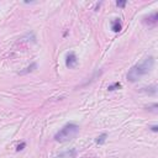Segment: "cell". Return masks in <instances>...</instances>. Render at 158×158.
Wrapping results in <instances>:
<instances>
[{"mask_svg":"<svg viewBox=\"0 0 158 158\" xmlns=\"http://www.w3.org/2000/svg\"><path fill=\"white\" fill-rule=\"evenodd\" d=\"M157 107H158V105L154 102V104H152V105H149L148 106V111H152V112H157L158 110H157Z\"/></svg>","mask_w":158,"mask_h":158,"instance_id":"cell-10","label":"cell"},{"mask_svg":"<svg viewBox=\"0 0 158 158\" xmlns=\"http://www.w3.org/2000/svg\"><path fill=\"white\" fill-rule=\"evenodd\" d=\"M32 68H36V63H32L30 67L25 68V70H21V72H20V74H25V73H27V72H31V70H32Z\"/></svg>","mask_w":158,"mask_h":158,"instance_id":"cell-9","label":"cell"},{"mask_svg":"<svg viewBox=\"0 0 158 158\" xmlns=\"http://www.w3.org/2000/svg\"><path fill=\"white\" fill-rule=\"evenodd\" d=\"M77 64H78V58H77L75 53L74 52H69L67 54V57H65V65L68 68H74Z\"/></svg>","mask_w":158,"mask_h":158,"instance_id":"cell-3","label":"cell"},{"mask_svg":"<svg viewBox=\"0 0 158 158\" xmlns=\"http://www.w3.org/2000/svg\"><path fill=\"white\" fill-rule=\"evenodd\" d=\"M149 128L153 131V132H157L158 131V126L157 125H153V126H149Z\"/></svg>","mask_w":158,"mask_h":158,"instance_id":"cell-13","label":"cell"},{"mask_svg":"<svg viewBox=\"0 0 158 158\" xmlns=\"http://www.w3.org/2000/svg\"><path fill=\"white\" fill-rule=\"evenodd\" d=\"M79 132V126L75 123H67L64 125L56 135H54V141L57 142H67L73 139Z\"/></svg>","mask_w":158,"mask_h":158,"instance_id":"cell-2","label":"cell"},{"mask_svg":"<svg viewBox=\"0 0 158 158\" xmlns=\"http://www.w3.org/2000/svg\"><path fill=\"white\" fill-rule=\"evenodd\" d=\"M121 88V83H114V84H111V85H109L107 86V90L109 91H114V90H116V89H120Z\"/></svg>","mask_w":158,"mask_h":158,"instance_id":"cell-8","label":"cell"},{"mask_svg":"<svg viewBox=\"0 0 158 158\" xmlns=\"http://www.w3.org/2000/svg\"><path fill=\"white\" fill-rule=\"evenodd\" d=\"M56 158H75V149H74V148H72V149L64 151V152L59 153Z\"/></svg>","mask_w":158,"mask_h":158,"instance_id":"cell-5","label":"cell"},{"mask_svg":"<svg viewBox=\"0 0 158 158\" xmlns=\"http://www.w3.org/2000/svg\"><path fill=\"white\" fill-rule=\"evenodd\" d=\"M153 65H154V58H153L152 56L147 57V58H146L143 62H141L139 64L133 65V67L128 70V73H127V79H128V81H131V83L138 81L143 75L148 74V73L152 70Z\"/></svg>","mask_w":158,"mask_h":158,"instance_id":"cell-1","label":"cell"},{"mask_svg":"<svg viewBox=\"0 0 158 158\" xmlns=\"http://www.w3.org/2000/svg\"><path fill=\"white\" fill-rule=\"evenodd\" d=\"M106 137H107V135H106V133H101L100 136H98V137H96L95 142H96L98 144H104V143H105V141H106Z\"/></svg>","mask_w":158,"mask_h":158,"instance_id":"cell-7","label":"cell"},{"mask_svg":"<svg viewBox=\"0 0 158 158\" xmlns=\"http://www.w3.org/2000/svg\"><path fill=\"white\" fill-rule=\"evenodd\" d=\"M116 5H117V6H120V7H123V6L126 5V1H117V2H116Z\"/></svg>","mask_w":158,"mask_h":158,"instance_id":"cell-12","label":"cell"},{"mask_svg":"<svg viewBox=\"0 0 158 158\" xmlns=\"http://www.w3.org/2000/svg\"><path fill=\"white\" fill-rule=\"evenodd\" d=\"M121 28H122L121 20H120V19H115V20H112V22H111V30H112L114 32H120Z\"/></svg>","mask_w":158,"mask_h":158,"instance_id":"cell-6","label":"cell"},{"mask_svg":"<svg viewBox=\"0 0 158 158\" xmlns=\"http://www.w3.org/2000/svg\"><path fill=\"white\" fill-rule=\"evenodd\" d=\"M25 146H26V143H25V142H22L21 144H19V146H17L16 151H21V149H23V147H25Z\"/></svg>","mask_w":158,"mask_h":158,"instance_id":"cell-11","label":"cell"},{"mask_svg":"<svg viewBox=\"0 0 158 158\" xmlns=\"http://www.w3.org/2000/svg\"><path fill=\"white\" fill-rule=\"evenodd\" d=\"M157 20H158V12H153V14L146 16L143 19V22L144 23H148V25H154L157 22Z\"/></svg>","mask_w":158,"mask_h":158,"instance_id":"cell-4","label":"cell"}]
</instances>
